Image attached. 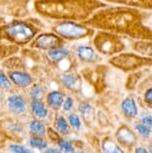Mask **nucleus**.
Segmentation results:
<instances>
[{"label":"nucleus","instance_id":"aec40b11","mask_svg":"<svg viewBox=\"0 0 152 153\" xmlns=\"http://www.w3.org/2000/svg\"><path fill=\"white\" fill-rule=\"evenodd\" d=\"M115 4H121L125 5V6L137 8V9H150L152 10V0H124V1H120V0H116V1H110Z\"/></svg>","mask_w":152,"mask_h":153},{"label":"nucleus","instance_id":"9b49d317","mask_svg":"<svg viewBox=\"0 0 152 153\" xmlns=\"http://www.w3.org/2000/svg\"><path fill=\"white\" fill-rule=\"evenodd\" d=\"M70 56V51L66 47H59L45 52V58L52 65L59 66Z\"/></svg>","mask_w":152,"mask_h":153},{"label":"nucleus","instance_id":"f704fd0d","mask_svg":"<svg viewBox=\"0 0 152 153\" xmlns=\"http://www.w3.org/2000/svg\"><path fill=\"white\" fill-rule=\"evenodd\" d=\"M7 138L6 136H5V134L2 132V130L0 129V148H2L4 145H5V143L7 142Z\"/></svg>","mask_w":152,"mask_h":153},{"label":"nucleus","instance_id":"a878e982","mask_svg":"<svg viewBox=\"0 0 152 153\" xmlns=\"http://www.w3.org/2000/svg\"><path fill=\"white\" fill-rule=\"evenodd\" d=\"M12 87L13 85L8 78L6 71L3 69H0V91H11Z\"/></svg>","mask_w":152,"mask_h":153},{"label":"nucleus","instance_id":"2eb2a0df","mask_svg":"<svg viewBox=\"0 0 152 153\" xmlns=\"http://www.w3.org/2000/svg\"><path fill=\"white\" fill-rule=\"evenodd\" d=\"M2 67L5 71H12V70H26V65H25L24 60L22 57L18 55L9 57L2 61Z\"/></svg>","mask_w":152,"mask_h":153},{"label":"nucleus","instance_id":"6e6552de","mask_svg":"<svg viewBox=\"0 0 152 153\" xmlns=\"http://www.w3.org/2000/svg\"><path fill=\"white\" fill-rule=\"evenodd\" d=\"M7 109L14 115H23L29 110V103L24 95L20 93H11L5 100Z\"/></svg>","mask_w":152,"mask_h":153},{"label":"nucleus","instance_id":"ea45409f","mask_svg":"<svg viewBox=\"0 0 152 153\" xmlns=\"http://www.w3.org/2000/svg\"><path fill=\"white\" fill-rule=\"evenodd\" d=\"M73 153H83V152H73Z\"/></svg>","mask_w":152,"mask_h":153},{"label":"nucleus","instance_id":"4be33fe9","mask_svg":"<svg viewBox=\"0 0 152 153\" xmlns=\"http://www.w3.org/2000/svg\"><path fill=\"white\" fill-rule=\"evenodd\" d=\"M28 90V97L31 100H44L46 96V90L44 86L39 84V83H34V84L27 89Z\"/></svg>","mask_w":152,"mask_h":153},{"label":"nucleus","instance_id":"9d476101","mask_svg":"<svg viewBox=\"0 0 152 153\" xmlns=\"http://www.w3.org/2000/svg\"><path fill=\"white\" fill-rule=\"evenodd\" d=\"M116 139L122 148H131L136 143V135L127 126H120L116 131Z\"/></svg>","mask_w":152,"mask_h":153},{"label":"nucleus","instance_id":"c85d7f7f","mask_svg":"<svg viewBox=\"0 0 152 153\" xmlns=\"http://www.w3.org/2000/svg\"><path fill=\"white\" fill-rule=\"evenodd\" d=\"M78 110H79L80 113H81L82 116L85 118V120L90 119V118L93 116V107L87 102L80 103Z\"/></svg>","mask_w":152,"mask_h":153},{"label":"nucleus","instance_id":"f257e3e1","mask_svg":"<svg viewBox=\"0 0 152 153\" xmlns=\"http://www.w3.org/2000/svg\"><path fill=\"white\" fill-rule=\"evenodd\" d=\"M148 14L129 6L105 7L98 10L83 24L92 29L123 35L138 41H152V27Z\"/></svg>","mask_w":152,"mask_h":153},{"label":"nucleus","instance_id":"39448f33","mask_svg":"<svg viewBox=\"0 0 152 153\" xmlns=\"http://www.w3.org/2000/svg\"><path fill=\"white\" fill-rule=\"evenodd\" d=\"M93 46L96 52L112 57L122 53L125 49V43L121 37L105 31H98L95 33L93 36Z\"/></svg>","mask_w":152,"mask_h":153},{"label":"nucleus","instance_id":"6ab92c4d","mask_svg":"<svg viewBox=\"0 0 152 153\" xmlns=\"http://www.w3.org/2000/svg\"><path fill=\"white\" fill-rule=\"evenodd\" d=\"M121 110L123 112V114L127 118L136 117L137 113H138V109H137L135 100L132 97L125 98L121 103Z\"/></svg>","mask_w":152,"mask_h":153},{"label":"nucleus","instance_id":"72a5a7b5","mask_svg":"<svg viewBox=\"0 0 152 153\" xmlns=\"http://www.w3.org/2000/svg\"><path fill=\"white\" fill-rule=\"evenodd\" d=\"M141 123L148 126L149 128H152V116H144L141 119Z\"/></svg>","mask_w":152,"mask_h":153},{"label":"nucleus","instance_id":"473e14b6","mask_svg":"<svg viewBox=\"0 0 152 153\" xmlns=\"http://www.w3.org/2000/svg\"><path fill=\"white\" fill-rule=\"evenodd\" d=\"M144 101L147 104L152 105V88H149L144 94Z\"/></svg>","mask_w":152,"mask_h":153},{"label":"nucleus","instance_id":"5701e85b","mask_svg":"<svg viewBox=\"0 0 152 153\" xmlns=\"http://www.w3.org/2000/svg\"><path fill=\"white\" fill-rule=\"evenodd\" d=\"M102 153H126L123 148L111 138H104L101 142Z\"/></svg>","mask_w":152,"mask_h":153},{"label":"nucleus","instance_id":"0eeeda50","mask_svg":"<svg viewBox=\"0 0 152 153\" xmlns=\"http://www.w3.org/2000/svg\"><path fill=\"white\" fill-rule=\"evenodd\" d=\"M65 45V41L53 32H41L38 34L32 42L30 43L29 49L31 50H40L47 52L52 49L63 47Z\"/></svg>","mask_w":152,"mask_h":153},{"label":"nucleus","instance_id":"1a4fd4ad","mask_svg":"<svg viewBox=\"0 0 152 153\" xmlns=\"http://www.w3.org/2000/svg\"><path fill=\"white\" fill-rule=\"evenodd\" d=\"M6 73L12 85L17 88L28 89L35 83L34 77L26 70H12Z\"/></svg>","mask_w":152,"mask_h":153},{"label":"nucleus","instance_id":"7c9ffc66","mask_svg":"<svg viewBox=\"0 0 152 153\" xmlns=\"http://www.w3.org/2000/svg\"><path fill=\"white\" fill-rule=\"evenodd\" d=\"M135 129L140 135H142L144 137H148L151 133V128H149L148 126H146L142 123H136Z\"/></svg>","mask_w":152,"mask_h":153},{"label":"nucleus","instance_id":"423d86ee","mask_svg":"<svg viewBox=\"0 0 152 153\" xmlns=\"http://www.w3.org/2000/svg\"><path fill=\"white\" fill-rule=\"evenodd\" d=\"M109 63L122 71H135L145 66L152 65V58L134 53H120L111 57Z\"/></svg>","mask_w":152,"mask_h":153},{"label":"nucleus","instance_id":"7ed1b4c3","mask_svg":"<svg viewBox=\"0 0 152 153\" xmlns=\"http://www.w3.org/2000/svg\"><path fill=\"white\" fill-rule=\"evenodd\" d=\"M42 28L41 22L34 18L13 19L0 25V40L22 47L29 45Z\"/></svg>","mask_w":152,"mask_h":153},{"label":"nucleus","instance_id":"a211bd4d","mask_svg":"<svg viewBox=\"0 0 152 153\" xmlns=\"http://www.w3.org/2000/svg\"><path fill=\"white\" fill-rule=\"evenodd\" d=\"M20 47L0 40V60L4 61L9 57L15 56L20 52Z\"/></svg>","mask_w":152,"mask_h":153},{"label":"nucleus","instance_id":"4c0bfd02","mask_svg":"<svg viewBox=\"0 0 152 153\" xmlns=\"http://www.w3.org/2000/svg\"><path fill=\"white\" fill-rule=\"evenodd\" d=\"M2 23H4V18H2V17H0V25H1Z\"/></svg>","mask_w":152,"mask_h":153},{"label":"nucleus","instance_id":"412c9836","mask_svg":"<svg viewBox=\"0 0 152 153\" xmlns=\"http://www.w3.org/2000/svg\"><path fill=\"white\" fill-rule=\"evenodd\" d=\"M54 130L61 136H66L70 133V126L66 118L62 115H58L54 120Z\"/></svg>","mask_w":152,"mask_h":153},{"label":"nucleus","instance_id":"a19ab883","mask_svg":"<svg viewBox=\"0 0 152 153\" xmlns=\"http://www.w3.org/2000/svg\"><path fill=\"white\" fill-rule=\"evenodd\" d=\"M0 115H1V112H0Z\"/></svg>","mask_w":152,"mask_h":153},{"label":"nucleus","instance_id":"bb28decb","mask_svg":"<svg viewBox=\"0 0 152 153\" xmlns=\"http://www.w3.org/2000/svg\"><path fill=\"white\" fill-rule=\"evenodd\" d=\"M57 146H58V149H60L61 151H64L66 153H73L75 152V149L72 145V143L70 142L69 140L65 139L64 137H60L58 141L56 142Z\"/></svg>","mask_w":152,"mask_h":153},{"label":"nucleus","instance_id":"20e7f679","mask_svg":"<svg viewBox=\"0 0 152 153\" xmlns=\"http://www.w3.org/2000/svg\"><path fill=\"white\" fill-rule=\"evenodd\" d=\"M51 32L56 34L64 41L85 39L94 35L92 28L86 26L83 23L74 21H55L51 26Z\"/></svg>","mask_w":152,"mask_h":153},{"label":"nucleus","instance_id":"393cba45","mask_svg":"<svg viewBox=\"0 0 152 153\" xmlns=\"http://www.w3.org/2000/svg\"><path fill=\"white\" fill-rule=\"evenodd\" d=\"M28 144H29L31 149L43 150L48 148V140L44 137L34 136V135H29L28 137Z\"/></svg>","mask_w":152,"mask_h":153},{"label":"nucleus","instance_id":"4468645a","mask_svg":"<svg viewBox=\"0 0 152 153\" xmlns=\"http://www.w3.org/2000/svg\"><path fill=\"white\" fill-rule=\"evenodd\" d=\"M29 110L34 118L43 120L49 115V108L47 107L44 100H31L29 101Z\"/></svg>","mask_w":152,"mask_h":153},{"label":"nucleus","instance_id":"e433bc0d","mask_svg":"<svg viewBox=\"0 0 152 153\" xmlns=\"http://www.w3.org/2000/svg\"><path fill=\"white\" fill-rule=\"evenodd\" d=\"M135 153H149V152L145 148H143V147H137L135 149Z\"/></svg>","mask_w":152,"mask_h":153},{"label":"nucleus","instance_id":"b1692460","mask_svg":"<svg viewBox=\"0 0 152 153\" xmlns=\"http://www.w3.org/2000/svg\"><path fill=\"white\" fill-rule=\"evenodd\" d=\"M133 49L139 55L152 58V41H136L133 44Z\"/></svg>","mask_w":152,"mask_h":153},{"label":"nucleus","instance_id":"58836bf2","mask_svg":"<svg viewBox=\"0 0 152 153\" xmlns=\"http://www.w3.org/2000/svg\"><path fill=\"white\" fill-rule=\"evenodd\" d=\"M149 153H152V144L149 146Z\"/></svg>","mask_w":152,"mask_h":153},{"label":"nucleus","instance_id":"f8f14e48","mask_svg":"<svg viewBox=\"0 0 152 153\" xmlns=\"http://www.w3.org/2000/svg\"><path fill=\"white\" fill-rule=\"evenodd\" d=\"M76 56L80 61L85 63H93L98 59L96 50L92 46L79 45L75 50Z\"/></svg>","mask_w":152,"mask_h":153},{"label":"nucleus","instance_id":"f03ea898","mask_svg":"<svg viewBox=\"0 0 152 153\" xmlns=\"http://www.w3.org/2000/svg\"><path fill=\"white\" fill-rule=\"evenodd\" d=\"M33 7L35 12L44 18L83 23L107 6L95 0H38L34 2Z\"/></svg>","mask_w":152,"mask_h":153},{"label":"nucleus","instance_id":"c9c22d12","mask_svg":"<svg viewBox=\"0 0 152 153\" xmlns=\"http://www.w3.org/2000/svg\"><path fill=\"white\" fill-rule=\"evenodd\" d=\"M43 153H62V151L58 148H46L43 151Z\"/></svg>","mask_w":152,"mask_h":153},{"label":"nucleus","instance_id":"f3484780","mask_svg":"<svg viewBox=\"0 0 152 153\" xmlns=\"http://www.w3.org/2000/svg\"><path fill=\"white\" fill-rule=\"evenodd\" d=\"M60 82L63 86H65L69 90H75L77 86L79 85V77L76 73L70 71H65L59 76Z\"/></svg>","mask_w":152,"mask_h":153},{"label":"nucleus","instance_id":"cd10ccee","mask_svg":"<svg viewBox=\"0 0 152 153\" xmlns=\"http://www.w3.org/2000/svg\"><path fill=\"white\" fill-rule=\"evenodd\" d=\"M7 147L11 153H34L33 150L31 148H28V147L22 145V144H20V143L10 142L7 145Z\"/></svg>","mask_w":152,"mask_h":153},{"label":"nucleus","instance_id":"2f4dec72","mask_svg":"<svg viewBox=\"0 0 152 153\" xmlns=\"http://www.w3.org/2000/svg\"><path fill=\"white\" fill-rule=\"evenodd\" d=\"M73 105H74L73 98L71 96L65 97L64 102H63V105H62V110L64 112H70L71 109L73 108Z\"/></svg>","mask_w":152,"mask_h":153},{"label":"nucleus","instance_id":"ddd939ff","mask_svg":"<svg viewBox=\"0 0 152 153\" xmlns=\"http://www.w3.org/2000/svg\"><path fill=\"white\" fill-rule=\"evenodd\" d=\"M64 93L59 90H52L47 92L46 96L44 98V102L46 103L47 107L51 108L52 110H59L62 108L63 102H64Z\"/></svg>","mask_w":152,"mask_h":153},{"label":"nucleus","instance_id":"c756f323","mask_svg":"<svg viewBox=\"0 0 152 153\" xmlns=\"http://www.w3.org/2000/svg\"><path fill=\"white\" fill-rule=\"evenodd\" d=\"M68 124H69L70 128H73L74 130H79L81 128V119H80L79 115L76 113H70L67 117Z\"/></svg>","mask_w":152,"mask_h":153},{"label":"nucleus","instance_id":"dca6fc26","mask_svg":"<svg viewBox=\"0 0 152 153\" xmlns=\"http://www.w3.org/2000/svg\"><path fill=\"white\" fill-rule=\"evenodd\" d=\"M28 130H29L30 135H34V136L39 137H46L47 133V127L46 124L43 122L42 120L33 118L28 123Z\"/></svg>","mask_w":152,"mask_h":153}]
</instances>
